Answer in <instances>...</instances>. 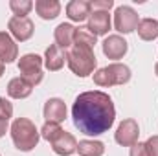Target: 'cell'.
Wrapping results in <instances>:
<instances>
[{
	"mask_svg": "<svg viewBox=\"0 0 158 156\" xmlns=\"http://www.w3.org/2000/svg\"><path fill=\"white\" fill-rule=\"evenodd\" d=\"M72 117L79 132L86 136H99L112 127L116 110L109 94L92 90L83 92L76 97L72 107Z\"/></svg>",
	"mask_w": 158,
	"mask_h": 156,
	"instance_id": "6da1fadb",
	"label": "cell"
},
{
	"mask_svg": "<svg viewBox=\"0 0 158 156\" xmlns=\"http://www.w3.org/2000/svg\"><path fill=\"white\" fill-rule=\"evenodd\" d=\"M11 138H13V143L19 151H31L37 147L40 138V132L37 130L35 123L30 121L28 117H17L11 125Z\"/></svg>",
	"mask_w": 158,
	"mask_h": 156,
	"instance_id": "7a4b0ae2",
	"label": "cell"
},
{
	"mask_svg": "<svg viewBox=\"0 0 158 156\" xmlns=\"http://www.w3.org/2000/svg\"><path fill=\"white\" fill-rule=\"evenodd\" d=\"M66 63L68 68L77 76V77H86L94 72L96 68V55L94 50L88 46H81L74 44L68 51H66Z\"/></svg>",
	"mask_w": 158,
	"mask_h": 156,
	"instance_id": "3957f363",
	"label": "cell"
},
{
	"mask_svg": "<svg viewBox=\"0 0 158 156\" xmlns=\"http://www.w3.org/2000/svg\"><path fill=\"white\" fill-rule=\"evenodd\" d=\"M131 79V70L127 64L112 63L105 68H99L94 72V83L98 86H114V84H125Z\"/></svg>",
	"mask_w": 158,
	"mask_h": 156,
	"instance_id": "277c9868",
	"label": "cell"
},
{
	"mask_svg": "<svg viewBox=\"0 0 158 156\" xmlns=\"http://www.w3.org/2000/svg\"><path fill=\"white\" fill-rule=\"evenodd\" d=\"M19 72L20 77L26 79L31 86H37L42 81V57L37 53H26L19 61Z\"/></svg>",
	"mask_w": 158,
	"mask_h": 156,
	"instance_id": "5b68a950",
	"label": "cell"
},
{
	"mask_svg": "<svg viewBox=\"0 0 158 156\" xmlns=\"http://www.w3.org/2000/svg\"><path fill=\"white\" fill-rule=\"evenodd\" d=\"M140 18L138 13L131 7V6H119L114 11V28L119 33H132L134 30H138Z\"/></svg>",
	"mask_w": 158,
	"mask_h": 156,
	"instance_id": "8992f818",
	"label": "cell"
},
{
	"mask_svg": "<svg viewBox=\"0 0 158 156\" xmlns=\"http://www.w3.org/2000/svg\"><path fill=\"white\" fill-rule=\"evenodd\" d=\"M138 136H140V127L134 119H123L119 123L118 130L114 134V140L123 147H132L134 143H138Z\"/></svg>",
	"mask_w": 158,
	"mask_h": 156,
	"instance_id": "52a82bcc",
	"label": "cell"
},
{
	"mask_svg": "<svg viewBox=\"0 0 158 156\" xmlns=\"http://www.w3.org/2000/svg\"><path fill=\"white\" fill-rule=\"evenodd\" d=\"M7 28H9V33L20 42L31 39V35L35 31V26L28 17H11L7 22Z\"/></svg>",
	"mask_w": 158,
	"mask_h": 156,
	"instance_id": "ba28073f",
	"label": "cell"
},
{
	"mask_svg": "<svg viewBox=\"0 0 158 156\" xmlns=\"http://www.w3.org/2000/svg\"><path fill=\"white\" fill-rule=\"evenodd\" d=\"M50 143H52L53 153L59 156H68V154H72L74 151H77V140L70 132H66V130H61Z\"/></svg>",
	"mask_w": 158,
	"mask_h": 156,
	"instance_id": "9c48e42d",
	"label": "cell"
},
{
	"mask_svg": "<svg viewBox=\"0 0 158 156\" xmlns=\"http://www.w3.org/2000/svg\"><path fill=\"white\" fill-rule=\"evenodd\" d=\"M86 30L92 35H107L110 30V15L109 11H94L88 17V26Z\"/></svg>",
	"mask_w": 158,
	"mask_h": 156,
	"instance_id": "30bf717a",
	"label": "cell"
},
{
	"mask_svg": "<svg viewBox=\"0 0 158 156\" xmlns=\"http://www.w3.org/2000/svg\"><path fill=\"white\" fill-rule=\"evenodd\" d=\"M127 50H129L127 40L119 35H109L103 40V53L109 59H121L127 53Z\"/></svg>",
	"mask_w": 158,
	"mask_h": 156,
	"instance_id": "8fae6325",
	"label": "cell"
},
{
	"mask_svg": "<svg viewBox=\"0 0 158 156\" xmlns=\"http://www.w3.org/2000/svg\"><path fill=\"white\" fill-rule=\"evenodd\" d=\"M44 117L48 123H61L66 119V105L59 97H52L44 105Z\"/></svg>",
	"mask_w": 158,
	"mask_h": 156,
	"instance_id": "7c38bea8",
	"label": "cell"
},
{
	"mask_svg": "<svg viewBox=\"0 0 158 156\" xmlns=\"http://www.w3.org/2000/svg\"><path fill=\"white\" fill-rule=\"evenodd\" d=\"M64 61H66V51L61 50L57 44H50L46 48V53H44V66L50 70V72H57L64 66Z\"/></svg>",
	"mask_w": 158,
	"mask_h": 156,
	"instance_id": "4fadbf2b",
	"label": "cell"
},
{
	"mask_svg": "<svg viewBox=\"0 0 158 156\" xmlns=\"http://www.w3.org/2000/svg\"><path fill=\"white\" fill-rule=\"evenodd\" d=\"M92 13V4L88 0H72L66 6V15L74 22H83Z\"/></svg>",
	"mask_w": 158,
	"mask_h": 156,
	"instance_id": "5bb4252c",
	"label": "cell"
},
{
	"mask_svg": "<svg viewBox=\"0 0 158 156\" xmlns=\"http://www.w3.org/2000/svg\"><path fill=\"white\" fill-rule=\"evenodd\" d=\"M74 35H76V28H74L72 24L63 22V24H59V26L55 28V33H53L55 44H57L61 50L68 51V50L74 46Z\"/></svg>",
	"mask_w": 158,
	"mask_h": 156,
	"instance_id": "9a60e30c",
	"label": "cell"
},
{
	"mask_svg": "<svg viewBox=\"0 0 158 156\" xmlns=\"http://www.w3.org/2000/svg\"><path fill=\"white\" fill-rule=\"evenodd\" d=\"M19 57V48L9 33L0 31V61L2 63H13Z\"/></svg>",
	"mask_w": 158,
	"mask_h": 156,
	"instance_id": "2e32d148",
	"label": "cell"
},
{
	"mask_svg": "<svg viewBox=\"0 0 158 156\" xmlns=\"http://www.w3.org/2000/svg\"><path fill=\"white\" fill-rule=\"evenodd\" d=\"M35 11L40 18L44 20H53L61 13V4L57 0H37L35 2Z\"/></svg>",
	"mask_w": 158,
	"mask_h": 156,
	"instance_id": "e0dca14e",
	"label": "cell"
},
{
	"mask_svg": "<svg viewBox=\"0 0 158 156\" xmlns=\"http://www.w3.org/2000/svg\"><path fill=\"white\" fill-rule=\"evenodd\" d=\"M31 90H33V86L22 77L11 79L9 84H7V94L13 99H24V97H28L31 94Z\"/></svg>",
	"mask_w": 158,
	"mask_h": 156,
	"instance_id": "ac0fdd59",
	"label": "cell"
},
{
	"mask_svg": "<svg viewBox=\"0 0 158 156\" xmlns=\"http://www.w3.org/2000/svg\"><path fill=\"white\" fill-rule=\"evenodd\" d=\"M138 35L142 40H153L158 37V20L155 18H143L138 24Z\"/></svg>",
	"mask_w": 158,
	"mask_h": 156,
	"instance_id": "d6986e66",
	"label": "cell"
},
{
	"mask_svg": "<svg viewBox=\"0 0 158 156\" xmlns=\"http://www.w3.org/2000/svg\"><path fill=\"white\" fill-rule=\"evenodd\" d=\"M77 151L81 156H101L105 153V145L96 140H83L77 143Z\"/></svg>",
	"mask_w": 158,
	"mask_h": 156,
	"instance_id": "ffe728a7",
	"label": "cell"
},
{
	"mask_svg": "<svg viewBox=\"0 0 158 156\" xmlns=\"http://www.w3.org/2000/svg\"><path fill=\"white\" fill-rule=\"evenodd\" d=\"M96 35H92L86 28H76V35H74V44H81V46H88L94 48L96 44Z\"/></svg>",
	"mask_w": 158,
	"mask_h": 156,
	"instance_id": "44dd1931",
	"label": "cell"
},
{
	"mask_svg": "<svg viewBox=\"0 0 158 156\" xmlns=\"http://www.w3.org/2000/svg\"><path fill=\"white\" fill-rule=\"evenodd\" d=\"M33 2L31 0H11L9 2V7L11 11L15 13V17H26L31 9H33Z\"/></svg>",
	"mask_w": 158,
	"mask_h": 156,
	"instance_id": "7402d4cb",
	"label": "cell"
},
{
	"mask_svg": "<svg viewBox=\"0 0 158 156\" xmlns=\"http://www.w3.org/2000/svg\"><path fill=\"white\" fill-rule=\"evenodd\" d=\"M61 130H63V129L59 127V123H48V121H46V123L42 125V129H40V136H42L44 140L52 142V140L61 132Z\"/></svg>",
	"mask_w": 158,
	"mask_h": 156,
	"instance_id": "603a6c76",
	"label": "cell"
},
{
	"mask_svg": "<svg viewBox=\"0 0 158 156\" xmlns=\"http://www.w3.org/2000/svg\"><path fill=\"white\" fill-rule=\"evenodd\" d=\"M11 116H13V105L6 97H0V117L7 121Z\"/></svg>",
	"mask_w": 158,
	"mask_h": 156,
	"instance_id": "cb8c5ba5",
	"label": "cell"
},
{
	"mask_svg": "<svg viewBox=\"0 0 158 156\" xmlns=\"http://www.w3.org/2000/svg\"><path fill=\"white\" fill-rule=\"evenodd\" d=\"M143 145H145L147 156H158V136H151Z\"/></svg>",
	"mask_w": 158,
	"mask_h": 156,
	"instance_id": "d4e9b609",
	"label": "cell"
},
{
	"mask_svg": "<svg viewBox=\"0 0 158 156\" xmlns=\"http://www.w3.org/2000/svg\"><path fill=\"white\" fill-rule=\"evenodd\" d=\"M90 4H92V9H94V11H109V9L114 6L112 0H94V2H90Z\"/></svg>",
	"mask_w": 158,
	"mask_h": 156,
	"instance_id": "484cf974",
	"label": "cell"
},
{
	"mask_svg": "<svg viewBox=\"0 0 158 156\" xmlns=\"http://www.w3.org/2000/svg\"><path fill=\"white\" fill-rule=\"evenodd\" d=\"M129 156H147V151H145V145L143 143H134L132 147H131V153Z\"/></svg>",
	"mask_w": 158,
	"mask_h": 156,
	"instance_id": "4316f807",
	"label": "cell"
},
{
	"mask_svg": "<svg viewBox=\"0 0 158 156\" xmlns=\"http://www.w3.org/2000/svg\"><path fill=\"white\" fill-rule=\"evenodd\" d=\"M6 129H7V121L0 117V138H2L4 134H6Z\"/></svg>",
	"mask_w": 158,
	"mask_h": 156,
	"instance_id": "83f0119b",
	"label": "cell"
},
{
	"mask_svg": "<svg viewBox=\"0 0 158 156\" xmlns=\"http://www.w3.org/2000/svg\"><path fill=\"white\" fill-rule=\"evenodd\" d=\"M2 74H4V63L0 61V77H2Z\"/></svg>",
	"mask_w": 158,
	"mask_h": 156,
	"instance_id": "f1b7e54d",
	"label": "cell"
},
{
	"mask_svg": "<svg viewBox=\"0 0 158 156\" xmlns=\"http://www.w3.org/2000/svg\"><path fill=\"white\" fill-rule=\"evenodd\" d=\"M155 74L158 76V63H156V66H155Z\"/></svg>",
	"mask_w": 158,
	"mask_h": 156,
	"instance_id": "f546056e",
	"label": "cell"
}]
</instances>
